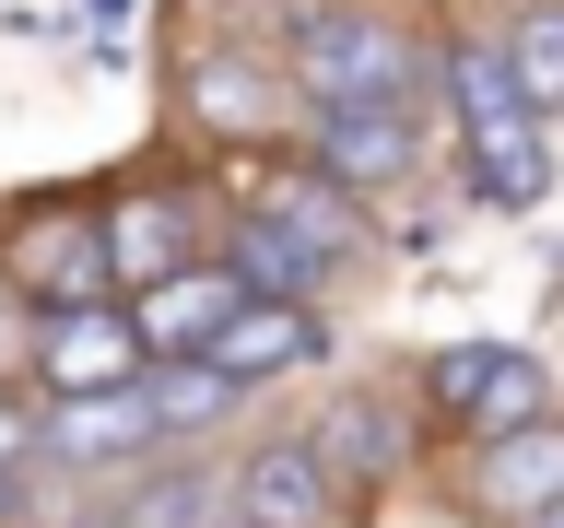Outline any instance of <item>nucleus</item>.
<instances>
[{"label":"nucleus","instance_id":"obj_4","mask_svg":"<svg viewBox=\"0 0 564 528\" xmlns=\"http://www.w3.org/2000/svg\"><path fill=\"white\" fill-rule=\"evenodd\" d=\"M294 153H306L329 188H352V200L377 211V200H400L423 176L435 130H423V106H294Z\"/></svg>","mask_w":564,"mask_h":528},{"label":"nucleus","instance_id":"obj_9","mask_svg":"<svg viewBox=\"0 0 564 528\" xmlns=\"http://www.w3.org/2000/svg\"><path fill=\"white\" fill-rule=\"evenodd\" d=\"M564 505V411L518 422L494 447H458V517L470 528H541Z\"/></svg>","mask_w":564,"mask_h":528},{"label":"nucleus","instance_id":"obj_6","mask_svg":"<svg viewBox=\"0 0 564 528\" xmlns=\"http://www.w3.org/2000/svg\"><path fill=\"white\" fill-rule=\"evenodd\" d=\"M224 517L236 528H341V482H329L306 422H271L224 458Z\"/></svg>","mask_w":564,"mask_h":528},{"label":"nucleus","instance_id":"obj_10","mask_svg":"<svg viewBox=\"0 0 564 528\" xmlns=\"http://www.w3.org/2000/svg\"><path fill=\"white\" fill-rule=\"evenodd\" d=\"M247 306H259V294H247V271L212 246V258L165 271L153 294H130V329H141V352H153V364H212V341H224Z\"/></svg>","mask_w":564,"mask_h":528},{"label":"nucleus","instance_id":"obj_19","mask_svg":"<svg viewBox=\"0 0 564 528\" xmlns=\"http://www.w3.org/2000/svg\"><path fill=\"white\" fill-rule=\"evenodd\" d=\"M0 528H35V482H0Z\"/></svg>","mask_w":564,"mask_h":528},{"label":"nucleus","instance_id":"obj_5","mask_svg":"<svg viewBox=\"0 0 564 528\" xmlns=\"http://www.w3.org/2000/svg\"><path fill=\"white\" fill-rule=\"evenodd\" d=\"M317 458H329V482H341V505H365V493H400L423 470V447H435V422H423V399H400V387H329L306 411Z\"/></svg>","mask_w":564,"mask_h":528},{"label":"nucleus","instance_id":"obj_14","mask_svg":"<svg viewBox=\"0 0 564 528\" xmlns=\"http://www.w3.org/2000/svg\"><path fill=\"white\" fill-rule=\"evenodd\" d=\"M317 352H329V317H317V306H271V294H259V306H247L236 329H224V341H212V364H224V376H236L247 399H259V387L306 376Z\"/></svg>","mask_w":564,"mask_h":528},{"label":"nucleus","instance_id":"obj_15","mask_svg":"<svg viewBox=\"0 0 564 528\" xmlns=\"http://www.w3.org/2000/svg\"><path fill=\"white\" fill-rule=\"evenodd\" d=\"M153 422H165V458H200L212 435H224V422L247 411V387L224 376V364H153Z\"/></svg>","mask_w":564,"mask_h":528},{"label":"nucleus","instance_id":"obj_21","mask_svg":"<svg viewBox=\"0 0 564 528\" xmlns=\"http://www.w3.org/2000/svg\"><path fill=\"white\" fill-rule=\"evenodd\" d=\"M435 528H470V517H435Z\"/></svg>","mask_w":564,"mask_h":528},{"label":"nucleus","instance_id":"obj_2","mask_svg":"<svg viewBox=\"0 0 564 528\" xmlns=\"http://www.w3.org/2000/svg\"><path fill=\"white\" fill-rule=\"evenodd\" d=\"M435 95H447V130H458V176H470L494 211H529L553 188V118L518 95L494 24H470V35L435 47Z\"/></svg>","mask_w":564,"mask_h":528},{"label":"nucleus","instance_id":"obj_12","mask_svg":"<svg viewBox=\"0 0 564 528\" xmlns=\"http://www.w3.org/2000/svg\"><path fill=\"white\" fill-rule=\"evenodd\" d=\"M212 235H224V258L247 271V294H271V306H317V294L352 271V246L306 235V223H282V211H259V200H247V211H224Z\"/></svg>","mask_w":564,"mask_h":528},{"label":"nucleus","instance_id":"obj_7","mask_svg":"<svg viewBox=\"0 0 564 528\" xmlns=\"http://www.w3.org/2000/svg\"><path fill=\"white\" fill-rule=\"evenodd\" d=\"M165 458V422H153V387H106V399H47V458L35 470H59L83 493H118L130 470Z\"/></svg>","mask_w":564,"mask_h":528},{"label":"nucleus","instance_id":"obj_16","mask_svg":"<svg viewBox=\"0 0 564 528\" xmlns=\"http://www.w3.org/2000/svg\"><path fill=\"white\" fill-rule=\"evenodd\" d=\"M259 211H282V223H306V235H329V246H352L365 258V200L352 188H329V176L294 153V165H259V188H247Z\"/></svg>","mask_w":564,"mask_h":528},{"label":"nucleus","instance_id":"obj_20","mask_svg":"<svg viewBox=\"0 0 564 528\" xmlns=\"http://www.w3.org/2000/svg\"><path fill=\"white\" fill-rule=\"evenodd\" d=\"M541 528H564V505H553V517H541Z\"/></svg>","mask_w":564,"mask_h":528},{"label":"nucleus","instance_id":"obj_18","mask_svg":"<svg viewBox=\"0 0 564 528\" xmlns=\"http://www.w3.org/2000/svg\"><path fill=\"white\" fill-rule=\"evenodd\" d=\"M35 458H47V399L24 387H0V482H35Z\"/></svg>","mask_w":564,"mask_h":528},{"label":"nucleus","instance_id":"obj_3","mask_svg":"<svg viewBox=\"0 0 564 528\" xmlns=\"http://www.w3.org/2000/svg\"><path fill=\"white\" fill-rule=\"evenodd\" d=\"M423 422L447 435V447H494V435H518V422H553V364L518 341H447V352H423V376H412Z\"/></svg>","mask_w":564,"mask_h":528},{"label":"nucleus","instance_id":"obj_1","mask_svg":"<svg viewBox=\"0 0 564 528\" xmlns=\"http://www.w3.org/2000/svg\"><path fill=\"white\" fill-rule=\"evenodd\" d=\"M259 47L282 59L294 106H423L435 95V47H423L388 0H259Z\"/></svg>","mask_w":564,"mask_h":528},{"label":"nucleus","instance_id":"obj_17","mask_svg":"<svg viewBox=\"0 0 564 528\" xmlns=\"http://www.w3.org/2000/svg\"><path fill=\"white\" fill-rule=\"evenodd\" d=\"M494 47H506V70H518V95L564 130V0H518V12L494 24Z\"/></svg>","mask_w":564,"mask_h":528},{"label":"nucleus","instance_id":"obj_11","mask_svg":"<svg viewBox=\"0 0 564 528\" xmlns=\"http://www.w3.org/2000/svg\"><path fill=\"white\" fill-rule=\"evenodd\" d=\"M153 352H141L130 306H70L35 317V399H106V387H141Z\"/></svg>","mask_w":564,"mask_h":528},{"label":"nucleus","instance_id":"obj_13","mask_svg":"<svg viewBox=\"0 0 564 528\" xmlns=\"http://www.w3.org/2000/svg\"><path fill=\"white\" fill-rule=\"evenodd\" d=\"M95 223H106L118 306H130V294H153L165 271H188V258H212V246H200V211H188V188H118Z\"/></svg>","mask_w":564,"mask_h":528},{"label":"nucleus","instance_id":"obj_8","mask_svg":"<svg viewBox=\"0 0 564 528\" xmlns=\"http://www.w3.org/2000/svg\"><path fill=\"white\" fill-rule=\"evenodd\" d=\"M0 282H12L35 317L118 306V271H106V223H95V211H24V223L0 235Z\"/></svg>","mask_w":564,"mask_h":528}]
</instances>
